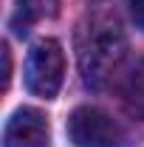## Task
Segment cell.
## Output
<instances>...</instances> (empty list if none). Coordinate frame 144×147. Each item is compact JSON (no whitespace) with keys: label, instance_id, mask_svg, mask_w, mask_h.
Instances as JSON below:
<instances>
[{"label":"cell","instance_id":"cell-1","mask_svg":"<svg viewBox=\"0 0 144 147\" xmlns=\"http://www.w3.org/2000/svg\"><path fill=\"white\" fill-rule=\"evenodd\" d=\"M76 57L88 88H105L110 82L127 57V37L116 11L105 6L88 11L76 31Z\"/></svg>","mask_w":144,"mask_h":147},{"label":"cell","instance_id":"cell-2","mask_svg":"<svg viewBox=\"0 0 144 147\" xmlns=\"http://www.w3.org/2000/svg\"><path fill=\"white\" fill-rule=\"evenodd\" d=\"M65 79V54L62 45L45 37L31 45V51L26 57V88L42 96V99H54Z\"/></svg>","mask_w":144,"mask_h":147},{"label":"cell","instance_id":"cell-3","mask_svg":"<svg viewBox=\"0 0 144 147\" xmlns=\"http://www.w3.org/2000/svg\"><path fill=\"white\" fill-rule=\"evenodd\" d=\"M68 139L76 147H127L124 127L93 105H82L68 116Z\"/></svg>","mask_w":144,"mask_h":147},{"label":"cell","instance_id":"cell-4","mask_svg":"<svg viewBox=\"0 0 144 147\" xmlns=\"http://www.w3.org/2000/svg\"><path fill=\"white\" fill-rule=\"evenodd\" d=\"M3 147H48V119L37 108H17L6 127Z\"/></svg>","mask_w":144,"mask_h":147},{"label":"cell","instance_id":"cell-5","mask_svg":"<svg viewBox=\"0 0 144 147\" xmlns=\"http://www.w3.org/2000/svg\"><path fill=\"white\" fill-rule=\"evenodd\" d=\"M122 102H124V110L144 122V59L136 62V68L124 76V85H122Z\"/></svg>","mask_w":144,"mask_h":147},{"label":"cell","instance_id":"cell-6","mask_svg":"<svg viewBox=\"0 0 144 147\" xmlns=\"http://www.w3.org/2000/svg\"><path fill=\"white\" fill-rule=\"evenodd\" d=\"M37 3L40 0H17V17H14V31L17 34H26L31 20L37 17Z\"/></svg>","mask_w":144,"mask_h":147},{"label":"cell","instance_id":"cell-7","mask_svg":"<svg viewBox=\"0 0 144 147\" xmlns=\"http://www.w3.org/2000/svg\"><path fill=\"white\" fill-rule=\"evenodd\" d=\"M130 14H133V23L144 31V0H130Z\"/></svg>","mask_w":144,"mask_h":147},{"label":"cell","instance_id":"cell-8","mask_svg":"<svg viewBox=\"0 0 144 147\" xmlns=\"http://www.w3.org/2000/svg\"><path fill=\"white\" fill-rule=\"evenodd\" d=\"M0 51H3V88H9V79H11V51H9V45H3Z\"/></svg>","mask_w":144,"mask_h":147}]
</instances>
